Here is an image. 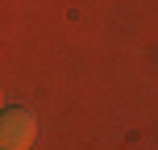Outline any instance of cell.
<instances>
[{
    "instance_id": "obj_1",
    "label": "cell",
    "mask_w": 158,
    "mask_h": 150,
    "mask_svg": "<svg viewBox=\"0 0 158 150\" xmlns=\"http://www.w3.org/2000/svg\"><path fill=\"white\" fill-rule=\"evenodd\" d=\"M33 113L29 109H8L0 113V150H29L33 146Z\"/></svg>"
}]
</instances>
